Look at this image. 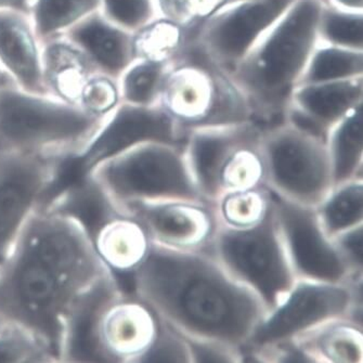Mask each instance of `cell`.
I'll list each match as a JSON object with an SVG mask.
<instances>
[{
  "mask_svg": "<svg viewBox=\"0 0 363 363\" xmlns=\"http://www.w3.org/2000/svg\"><path fill=\"white\" fill-rule=\"evenodd\" d=\"M77 219L37 205L0 262V318L65 362L74 328L124 290Z\"/></svg>",
  "mask_w": 363,
  "mask_h": 363,
  "instance_id": "cell-1",
  "label": "cell"
},
{
  "mask_svg": "<svg viewBox=\"0 0 363 363\" xmlns=\"http://www.w3.org/2000/svg\"><path fill=\"white\" fill-rule=\"evenodd\" d=\"M129 292L184 336L243 350L269 309L204 250L151 241L130 276Z\"/></svg>",
  "mask_w": 363,
  "mask_h": 363,
  "instance_id": "cell-2",
  "label": "cell"
},
{
  "mask_svg": "<svg viewBox=\"0 0 363 363\" xmlns=\"http://www.w3.org/2000/svg\"><path fill=\"white\" fill-rule=\"evenodd\" d=\"M322 5L320 0H296L225 73L245 99L252 120L260 126L284 118L293 90L317 44Z\"/></svg>",
  "mask_w": 363,
  "mask_h": 363,
  "instance_id": "cell-3",
  "label": "cell"
},
{
  "mask_svg": "<svg viewBox=\"0 0 363 363\" xmlns=\"http://www.w3.org/2000/svg\"><path fill=\"white\" fill-rule=\"evenodd\" d=\"M106 116H94L48 94H32L16 85L1 86L0 153L75 157Z\"/></svg>",
  "mask_w": 363,
  "mask_h": 363,
  "instance_id": "cell-4",
  "label": "cell"
},
{
  "mask_svg": "<svg viewBox=\"0 0 363 363\" xmlns=\"http://www.w3.org/2000/svg\"><path fill=\"white\" fill-rule=\"evenodd\" d=\"M184 145L140 143L101 162L86 175L102 186L122 213L127 205L137 202L184 200L211 204L191 175Z\"/></svg>",
  "mask_w": 363,
  "mask_h": 363,
  "instance_id": "cell-5",
  "label": "cell"
},
{
  "mask_svg": "<svg viewBox=\"0 0 363 363\" xmlns=\"http://www.w3.org/2000/svg\"><path fill=\"white\" fill-rule=\"evenodd\" d=\"M159 104L186 133L253 121L229 76L188 43L166 73Z\"/></svg>",
  "mask_w": 363,
  "mask_h": 363,
  "instance_id": "cell-6",
  "label": "cell"
},
{
  "mask_svg": "<svg viewBox=\"0 0 363 363\" xmlns=\"http://www.w3.org/2000/svg\"><path fill=\"white\" fill-rule=\"evenodd\" d=\"M203 250L228 274L253 290L269 311L296 282L279 231L274 207L251 227H229L219 221L212 239Z\"/></svg>",
  "mask_w": 363,
  "mask_h": 363,
  "instance_id": "cell-7",
  "label": "cell"
},
{
  "mask_svg": "<svg viewBox=\"0 0 363 363\" xmlns=\"http://www.w3.org/2000/svg\"><path fill=\"white\" fill-rule=\"evenodd\" d=\"M264 184L274 196L317 207L334 188L325 140L286 120L262 127Z\"/></svg>",
  "mask_w": 363,
  "mask_h": 363,
  "instance_id": "cell-8",
  "label": "cell"
},
{
  "mask_svg": "<svg viewBox=\"0 0 363 363\" xmlns=\"http://www.w3.org/2000/svg\"><path fill=\"white\" fill-rule=\"evenodd\" d=\"M363 279L333 283L297 279L278 306L258 324L244 354L292 340L319 324L350 318L363 324Z\"/></svg>",
  "mask_w": 363,
  "mask_h": 363,
  "instance_id": "cell-9",
  "label": "cell"
},
{
  "mask_svg": "<svg viewBox=\"0 0 363 363\" xmlns=\"http://www.w3.org/2000/svg\"><path fill=\"white\" fill-rule=\"evenodd\" d=\"M296 0H244L188 26V43L223 69H233Z\"/></svg>",
  "mask_w": 363,
  "mask_h": 363,
  "instance_id": "cell-10",
  "label": "cell"
},
{
  "mask_svg": "<svg viewBox=\"0 0 363 363\" xmlns=\"http://www.w3.org/2000/svg\"><path fill=\"white\" fill-rule=\"evenodd\" d=\"M186 131L162 108L120 102L79 155L65 161V182L83 177L94 166L149 141L182 145Z\"/></svg>",
  "mask_w": 363,
  "mask_h": 363,
  "instance_id": "cell-11",
  "label": "cell"
},
{
  "mask_svg": "<svg viewBox=\"0 0 363 363\" xmlns=\"http://www.w3.org/2000/svg\"><path fill=\"white\" fill-rule=\"evenodd\" d=\"M67 159L0 153V262L33 209L58 188Z\"/></svg>",
  "mask_w": 363,
  "mask_h": 363,
  "instance_id": "cell-12",
  "label": "cell"
},
{
  "mask_svg": "<svg viewBox=\"0 0 363 363\" xmlns=\"http://www.w3.org/2000/svg\"><path fill=\"white\" fill-rule=\"evenodd\" d=\"M279 231L297 279L344 283L356 276L342 254L322 230L315 207L303 206L274 194Z\"/></svg>",
  "mask_w": 363,
  "mask_h": 363,
  "instance_id": "cell-13",
  "label": "cell"
},
{
  "mask_svg": "<svg viewBox=\"0 0 363 363\" xmlns=\"http://www.w3.org/2000/svg\"><path fill=\"white\" fill-rule=\"evenodd\" d=\"M159 318L125 291L94 313L86 336V360L135 363L157 335Z\"/></svg>",
  "mask_w": 363,
  "mask_h": 363,
  "instance_id": "cell-14",
  "label": "cell"
},
{
  "mask_svg": "<svg viewBox=\"0 0 363 363\" xmlns=\"http://www.w3.org/2000/svg\"><path fill=\"white\" fill-rule=\"evenodd\" d=\"M124 213L143 225L152 242L179 250H202L219 223L215 205L194 201L131 203Z\"/></svg>",
  "mask_w": 363,
  "mask_h": 363,
  "instance_id": "cell-15",
  "label": "cell"
},
{
  "mask_svg": "<svg viewBox=\"0 0 363 363\" xmlns=\"http://www.w3.org/2000/svg\"><path fill=\"white\" fill-rule=\"evenodd\" d=\"M262 126L254 121L196 127L186 133L184 151L191 175L205 200L215 205L219 199V178L235 152L257 143Z\"/></svg>",
  "mask_w": 363,
  "mask_h": 363,
  "instance_id": "cell-16",
  "label": "cell"
},
{
  "mask_svg": "<svg viewBox=\"0 0 363 363\" xmlns=\"http://www.w3.org/2000/svg\"><path fill=\"white\" fill-rule=\"evenodd\" d=\"M363 102V76L297 85L283 120L325 140L329 129Z\"/></svg>",
  "mask_w": 363,
  "mask_h": 363,
  "instance_id": "cell-17",
  "label": "cell"
},
{
  "mask_svg": "<svg viewBox=\"0 0 363 363\" xmlns=\"http://www.w3.org/2000/svg\"><path fill=\"white\" fill-rule=\"evenodd\" d=\"M42 49L30 16L0 11V67L18 88L50 96L45 85Z\"/></svg>",
  "mask_w": 363,
  "mask_h": 363,
  "instance_id": "cell-18",
  "label": "cell"
},
{
  "mask_svg": "<svg viewBox=\"0 0 363 363\" xmlns=\"http://www.w3.org/2000/svg\"><path fill=\"white\" fill-rule=\"evenodd\" d=\"M79 47L100 73L118 79L136 59L133 33L116 26L96 11L62 35Z\"/></svg>",
  "mask_w": 363,
  "mask_h": 363,
  "instance_id": "cell-19",
  "label": "cell"
},
{
  "mask_svg": "<svg viewBox=\"0 0 363 363\" xmlns=\"http://www.w3.org/2000/svg\"><path fill=\"white\" fill-rule=\"evenodd\" d=\"M42 45L43 73L49 94L79 106L84 85L100 72L87 55L65 36L55 37Z\"/></svg>",
  "mask_w": 363,
  "mask_h": 363,
  "instance_id": "cell-20",
  "label": "cell"
},
{
  "mask_svg": "<svg viewBox=\"0 0 363 363\" xmlns=\"http://www.w3.org/2000/svg\"><path fill=\"white\" fill-rule=\"evenodd\" d=\"M92 241L104 264L120 278L138 268L151 245L145 228L129 215L106 221L94 233Z\"/></svg>",
  "mask_w": 363,
  "mask_h": 363,
  "instance_id": "cell-21",
  "label": "cell"
},
{
  "mask_svg": "<svg viewBox=\"0 0 363 363\" xmlns=\"http://www.w3.org/2000/svg\"><path fill=\"white\" fill-rule=\"evenodd\" d=\"M292 340L313 362H363V324L350 318L324 322Z\"/></svg>",
  "mask_w": 363,
  "mask_h": 363,
  "instance_id": "cell-22",
  "label": "cell"
},
{
  "mask_svg": "<svg viewBox=\"0 0 363 363\" xmlns=\"http://www.w3.org/2000/svg\"><path fill=\"white\" fill-rule=\"evenodd\" d=\"M325 145L334 186L363 178V102L329 129Z\"/></svg>",
  "mask_w": 363,
  "mask_h": 363,
  "instance_id": "cell-23",
  "label": "cell"
},
{
  "mask_svg": "<svg viewBox=\"0 0 363 363\" xmlns=\"http://www.w3.org/2000/svg\"><path fill=\"white\" fill-rule=\"evenodd\" d=\"M315 213L322 230L332 240L344 231L362 225L363 178L334 186L315 207Z\"/></svg>",
  "mask_w": 363,
  "mask_h": 363,
  "instance_id": "cell-24",
  "label": "cell"
},
{
  "mask_svg": "<svg viewBox=\"0 0 363 363\" xmlns=\"http://www.w3.org/2000/svg\"><path fill=\"white\" fill-rule=\"evenodd\" d=\"M101 0H34L30 18L40 42L62 36L86 16L99 11Z\"/></svg>",
  "mask_w": 363,
  "mask_h": 363,
  "instance_id": "cell-25",
  "label": "cell"
},
{
  "mask_svg": "<svg viewBox=\"0 0 363 363\" xmlns=\"http://www.w3.org/2000/svg\"><path fill=\"white\" fill-rule=\"evenodd\" d=\"M358 76H363V50L332 46L317 40L297 85L340 81Z\"/></svg>",
  "mask_w": 363,
  "mask_h": 363,
  "instance_id": "cell-26",
  "label": "cell"
},
{
  "mask_svg": "<svg viewBox=\"0 0 363 363\" xmlns=\"http://www.w3.org/2000/svg\"><path fill=\"white\" fill-rule=\"evenodd\" d=\"M188 40V26L157 16L133 33L136 59L170 62L179 57Z\"/></svg>",
  "mask_w": 363,
  "mask_h": 363,
  "instance_id": "cell-27",
  "label": "cell"
},
{
  "mask_svg": "<svg viewBox=\"0 0 363 363\" xmlns=\"http://www.w3.org/2000/svg\"><path fill=\"white\" fill-rule=\"evenodd\" d=\"M172 62L135 59L118 79L121 102L135 106L159 104L164 79Z\"/></svg>",
  "mask_w": 363,
  "mask_h": 363,
  "instance_id": "cell-28",
  "label": "cell"
},
{
  "mask_svg": "<svg viewBox=\"0 0 363 363\" xmlns=\"http://www.w3.org/2000/svg\"><path fill=\"white\" fill-rule=\"evenodd\" d=\"M274 207V194L264 184L227 192L215 203L219 221L233 228L251 227Z\"/></svg>",
  "mask_w": 363,
  "mask_h": 363,
  "instance_id": "cell-29",
  "label": "cell"
},
{
  "mask_svg": "<svg viewBox=\"0 0 363 363\" xmlns=\"http://www.w3.org/2000/svg\"><path fill=\"white\" fill-rule=\"evenodd\" d=\"M317 40L332 46L363 50V11L322 5L317 22Z\"/></svg>",
  "mask_w": 363,
  "mask_h": 363,
  "instance_id": "cell-30",
  "label": "cell"
},
{
  "mask_svg": "<svg viewBox=\"0 0 363 363\" xmlns=\"http://www.w3.org/2000/svg\"><path fill=\"white\" fill-rule=\"evenodd\" d=\"M258 143L259 140L240 147L228 162L219 178V198L231 191L264 184V166Z\"/></svg>",
  "mask_w": 363,
  "mask_h": 363,
  "instance_id": "cell-31",
  "label": "cell"
},
{
  "mask_svg": "<svg viewBox=\"0 0 363 363\" xmlns=\"http://www.w3.org/2000/svg\"><path fill=\"white\" fill-rule=\"evenodd\" d=\"M57 362L49 350L32 334L6 324L0 334V363Z\"/></svg>",
  "mask_w": 363,
  "mask_h": 363,
  "instance_id": "cell-32",
  "label": "cell"
},
{
  "mask_svg": "<svg viewBox=\"0 0 363 363\" xmlns=\"http://www.w3.org/2000/svg\"><path fill=\"white\" fill-rule=\"evenodd\" d=\"M149 362L194 363L186 338L161 318L155 340L135 363Z\"/></svg>",
  "mask_w": 363,
  "mask_h": 363,
  "instance_id": "cell-33",
  "label": "cell"
},
{
  "mask_svg": "<svg viewBox=\"0 0 363 363\" xmlns=\"http://www.w3.org/2000/svg\"><path fill=\"white\" fill-rule=\"evenodd\" d=\"M100 11L113 23L133 33L159 16L155 0H101Z\"/></svg>",
  "mask_w": 363,
  "mask_h": 363,
  "instance_id": "cell-34",
  "label": "cell"
},
{
  "mask_svg": "<svg viewBox=\"0 0 363 363\" xmlns=\"http://www.w3.org/2000/svg\"><path fill=\"white\" fill-rule=\"evenodd\" d=\"M120 102L118 79L97 73L84 85L77 104L94 116H106Z\"/></svg>",
  "mask_w": 363,
  "mask_h": 363,
  "instance_id": "cell-35",
  "label": "cell"
},
{
  "mask_svg": "<svg viewBox=\"0 0 363 363\" xmlns=\"http://www.w3.org/2000/svg\"><path fill=\"white\" fill-rule=\"evenodd\" d=\"M160 16L188 26L212 13L218 0H155Z\"/></svg>",
  "mask_w": 363,
  "mask_h": 363,
  "instance_id": "cell-36",
  "label": "cell"
},
{
  "mask_svg": "<svg viewBox=\"0 0 363 363\" xmlns=\"http://www.w3.org/2000/svg\"><path fill=\"white\" fill-rule=\"evenodd\" d=\"M184 336V335H182ZM194 363H242L243 350L223 342L186 337Z\"/></svg>",
  "mask_w": 363,
  "mask_h": 363,
  "instance_id": "cell-37",
  "label": "cell"
},
{
  "mask_svg": "<svg viewBox=\"0 0 363 363\" xmlns=\"http://www.w3.org/2000/svg\"><path fill=\"white\" fill-rule=\"evenodd\" d=\"M333 242L354 274L363 276V223L340 233Z\"/></svg>",
  "mask_w": 363,
  "mask_h": 363,
  "instance_id": "cell-38",
  "label": "cell"
},
{
  "mask_svg": "<svg viewBox=\"0 0 363 363\" xmlns=\"http://www.w3.org/2000/svg\"><path fill=\"white\" fill-rule=\"evenodd\" d=\"M34 0H0V11L21 12L30 16Z\"/></svg>",
  "mask_w": 363,
  "mask_h": 363,
  "instance_id": "cell-39",
  "label": "cell"
},
{
  "mask_svg": "<svg viewBox=\"0 0 363 363\" xmlns=\"http://www.w3.org/2000/svg\"><path fill=\"white\" fill-rule=\"evenodd\" d=\"M329 4L344 9L363 11V0H329Z\"/></svg>",
  "mask_w": 363,
  "mask_h": 363,
  "instance_id": "cell-40",
  "label": "cell"
},
{
  "mask_svg": "<svg viewBox=\"0 0 363 363\" xmlns=\"http://www.w3.org/2000/svg\"><path fill=\"white\" fill-rule=\"evenodd\" d=\"M240 1H244V0H218V4H217L216 8H215L213 12L218 11V10L223 9V8L233 5V4L240 3Z\"/></svg>",
  "mask_w": 363,
  "mask_h": 363,
  "instance_id": "cell-41",
  "label": "cell"
},
{
  "mask_svg": "<svg viewBox=\"0 0 363 363\" xmlns=\"http://www.w3.org/2000/svg\"><path fill=\"white\" fill-rule=\"evenodd\" d=\"M6 85H14V83L11 81L9 76L5 73V71L0 67V87Z\"/></svg>",
  "mask_w": 363,
  "mask_h": 363,
  "instance_id": "cell-42",
  "label": "cell"
},
{
  "mask_svg": "<svg viewBox=\"0 0 363 363\" xmlns=\"http://www.w3.org/2000/svg\"><path fill=\"white\" fill-rule=\"evenodd\" d=\"M6 322L4 321L3 319H1V318H0V334H1V332L4 331V329H5V327H6Z\"/></svg>",
  "mask_w": 363,
  "mask_h": 363,
  "instance_id": "cell-43",
  "label": "cell"
},
{
  "mask_svg": "<svg viewBox=\"0 0 363 363\" xmlns=\"http://www.w3.org/2000/svg\"><path fill=\"white\" fill-rule=\"evenodd\" d=\"M323 5H329V0H320Z\"/></svg>",
  "mask_w": 363,
  "mask_h": 363,
  "instance_id": "cell-44",
  "label": "cell"
}]
</instances>
